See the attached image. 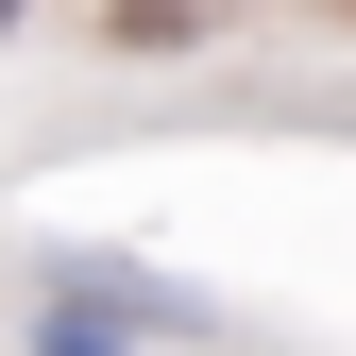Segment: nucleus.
I'll return each mask as SVG.
<instances>
[{"mask_svg":"<svg viewBox=\"0 0 356 356\" xmlns=\"http://www.w3.org/2000/svg\"><path fill=\"white\" fill-rule=\"evenodd\" d=\"M0 34H17V0H0Z\"/></svg>","mask_w":356,"mask_h":356,"instance_id":"1","label":"nucleus"}]
</instances>
